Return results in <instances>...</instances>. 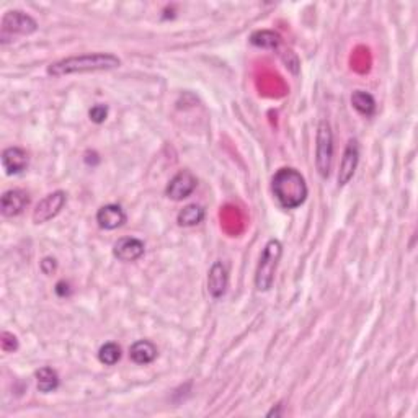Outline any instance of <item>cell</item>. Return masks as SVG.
Masks as SVG:
<instances>
[{"label":"cell","instance_id":"6","mask_svg":"<svg viewBox=\"0 0 418 418\" xmlns=\"http://www.w3.org/2000/svg\"><path fill=\"white\" fill-rule=\"evenodd\" d=\"M67 203V195L64 192H54L47 195L36 204L33 211V222L35 224H45V222L54 219L61 213Z\"/></svg>","mask_w":418,"mask_h":418},{"label":"cell","instance_id":"14","mask_svg":"<svg viewBox=\"0 0 418 418\" xmlns=\"http://www.w3.org/2000/svg\"><path fill=\"white\" fill-rule=\"evenodd\" d=\"M129 358L136 364L146 366L157 358V347L149 340H137L129 348Z\"/></svg>","mask_w":418,"mask_h":418},{"label":"cell","instance_id":"16","mask_svg":"<svg viewBox=\"0 0 418 418\" xmlns=\"http://www.w3.org/2000/svg\"><path fill=\"white\" fill-rule=\"evenodd\" d=\"M204 216H206V211L203 206L193 203V204H187L182 211H180L177 216V221L182 227H193V226H198L199 222H203Z\"/></svg>","mask_w":418,"mask_h":418},{"label":"cell","instance_id":"20","mask_svg":"<svg viewBox=\"0 0 418 418\" xmlns=\"http://www.w3.org/2000/svg\"><path fill=\"white\" fill-rule=\"evenodd\" d=\"M88 116H90V120L93 121V123L102 124V123H105V120L108 118V107H107V105H102V103L95 105V107L90 108Z\"/></svg>","mask_w":418,"mask_h":418},{"label":"cell","instance_id":"13","mask_svg":"<svg viewBox=\"0 0 418 418\" xmlns=\"http://www.w3.org/2000/svg\"><path fill=\"white\" fill-rule=\"evenodd\" d=\"M229 286V273L221 262H216L208 274V291L214 299H219L226 294Z\"/></svg>","mask_w":418,"mask_h":418},{"label":"cell","instance_id":"15","mask_svg":"<svg viewBox=\"0 0 418 418\" xmlns=\"http://www.w3.org/2000/svg\"><path fill=\"white\" fill-rule=\"evenodd\" d=\"M36 385H38V390L43 394L54 393V390L59 388V374L56 373V369L50 366H43L36 371Z\"/></svg>","mask_w":418,"mask_h":418},{"label":"cell","instance_id":"1","mask_svg":"<svg viewBox=\"0 0 418 418\" xmlns=\"http://www.w3.org/2000/svg\"><path fill=\"white\" fill-rule=\"evenodd\" d=\"M120 66L121 59L111 52H87V54L64 57V59L52 62L47 66V74L52 77H62L71 76V74L111 71Z\"/></svg>","mask_w":418,"mask_h":418},{"label":"cell","instance_id":"12","mask_svg":"<svg viewBox=\"0 0 418 418\" xmlns=\"http://www.w3.org/2000/svg\"><path fill=\"white\" fill-rule=\"evenodd\" d=\"M97 222L105 231H115L124 226L126 213L120 204H105L98 209Z\"/></svg>","mask_w":418,"mask_h":418},{"label":"cell","instance_id":"2","mask_svg":"<svg viewBox=\"0 0 418 418\" xmlns=\"http://www.w3.org/2000/svg\"><path fill=\"white\" fill-rule=\"evenodd\" d=\"M272 192L278 204L284 209H296L308 199L309 190L304 177L296 168L284 167L274 173L272 180Z\"/></svg>","mask_w":418,"mask_h":418},{"label":"cell","instance_id":"18","mask_svg":"<svg viewBox=\"0 0 418 418\" xmlns=\"http://www.w3.org/2000/svg\"><path fill=\"white\" fill-rule=\"evenodd\" d=\"M250 43L262 50H278L281 45V36L272 30H258L250 36Z\"/></svg>","mask_w":418,"mask_h":418},{"label":"cell","instance_id":"23","mask_svg":"<svg viewBox=\"0 0 418 418\" xmlns=\"http://www.w3.org/2000/svg\"><path fill=\"white\" fill-rule=\"evenodd\" d=\"M56 294L59 296V298H67V296H71V284L67 281H59L56 284Z\"/></svg>","mask_w":418,"mask_h":418},{"label":"cell","instance_id":"19","mask_svg":"<svg viewBox=\"0 0 418 418\" xmlns=\"http://www.w3.org/2000/svg\"><path fill=\"white\" fill-rule=\"evenodd\" d=\"M98 359L105 366H115L121 359V347L113 342L105 343L98 350Z\"/></svg>","mask_w":418,"mask_h":418},{"label":"cell","instance_id":"7","mask_svg":"<svg viewBox=\"0 0 418 418\" xmlns=\"http://www.w3.org/2000/svg\"><path fill=\"white\" fill-rule=\"evenodd\" d=\"M198 180L190 170H180L166 188V195L173 201H183L197 190Z\"/></svg>","mask_w":418,"mask_h":418},{"label":"cell","instance_id":"21","mask_svg":"<svg viewBox=\"0 0 418 418\" xmlns=\"http://www.w3.org/2000/svg\"><path fill=\"white\" fill-rule=\"evenodd\" d=\"M0 345H2V350L7 353H13L18 350V340L17 337L12 335V333L4 332L2 333V340H0Z\"/></svg>","mask_w":418,"mask_h":418},{"label":"cell","instance_id":"8","mask_svg":"<svg viewBox=\"0 0 418 418\" xmlns=\"http://www.w3.org/2000/svg\"><path fill=\"white\" fill-rule=\"evenodd\" d=\"M359 163V146L356 139H350L343 152L342 162H340V170H338V187H345L347 183H350L354 172H356Z\"/></svg>","mask_w":418,"mask_h":418},{"label":"cell","instance_id":"9","mask_svg":"<svg viewBox=\"0 0 418 418\" xmlns=\"http://www.w3.org/2000/svg\"><path fill=\"white\" fill-rule=\"evenodd\" d=\"M28 203L30 197L23 190H8V192H5L2 195V198H0V211H2L5 218H13V216L22 214Z\"/></svg>","mask_w":418,"mask_h":418},{"label":"cell","instance_id":"22","mask_svg":"<svg viewBox=\"0 0 418 418\" xmlns=\"http://www.w3.org/2000/svg\"><path fill=\"white\" fill-rule=\"evenodd\" d=\"M56 267L57 263L54 258L51 257H46L43 262H41V272H43L45 274H52V272H56Z\"/></svg>","mask_w":418,"mask_h":418},{"label":"cell","instance_id":"3","mask_svg":"<svg viewBox=\"0 0 418 418\" xmlns=\"http://www.w3.org/2000/svg\"><path fill=\"white\" fill-rule=\"evenodd\" d=\"M283 255V245L277 239H272L265 245L260 262H258L257 273H255V288L258 291H268L274 283V273H277L278 262Z\"/></svg>","mask_w":418,"mask_h":418},{"label":"cell","instance_id":"17","mask_svg":"<svg viewBox=\"0 0 418 418\" xmlns=\"http://www.w3.org/2000/svg\"><path fill=\"white\" fill-rule=\"evenodd\" d=\"M352 105L353 108L363 116H373L376 113V100L371 93L364 92V90H356V92H353Z\"/></svg>","mask_w":418,"mask_h":418},{"label":"cell","instance_id":"11","mask_svg":"<svg viewBox=\"0 0 418 418\" xmlns=\"http://www.w3.org/2000/svg\"><path fill=\"white\" fill-rule=\"evenodd\" d=\"M2 167L7 175H20L28 167V154L22 147H7L2 152Z\"/></svg>","mask_w":418,"mask_h":418},{"label":"cell","instance_id":"10","mask_svg":"<svg viewBox=\"0 0 418 418\" xmlns=\"http://www.w3.org/2000/svg\"><path fill=\"white\" fill-rule=\"evenodd\" d=\"M146 245L144 242L136 239V237H121V239L115 243L113 247V255L118 258L120 262H136L144 255Z\"/></svg>","mask_w":418,"mask_h":418},{"label":"cell","instance_id":"5","mask_svg":"<svg viewBox=\"0 0 418 418\" xmlns=\"http://www.w3.org/2000/svg\"><path fill=\"white\" fill-rule=\"evenodd\" d=\"M38 30V23L33 17L22 10H10L2 18V43H7L8 38L15 35H31Z\"/></svg>","mask_w":418,"mask_h":418},{"label":"cell","instance_id":"4","mask_svg":"<svg viewBox=\"0 0 418 418\" xmlns=\"http://www.w3.org/2000/svg\"><path fill=\"white\" fill-rule=\"evenodd\" d=\"M333 161V134L329 121L322 120L317 126L315 137V167L322 178H327L332 170Z\"/></svg>","mask_w":418,"mask_h":418}]
</instances>
